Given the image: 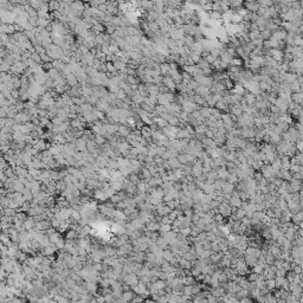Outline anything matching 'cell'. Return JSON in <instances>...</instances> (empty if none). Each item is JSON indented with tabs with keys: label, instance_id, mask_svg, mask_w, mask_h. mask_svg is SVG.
Segmentation results:
<instances>
[{
	"label": "cell",
	"instance_id": "cell-1",
	"mask_svg": "<svg viewBox=\"0 0 303 303\" xmlns=\"http://www.w3.org/2000/svg\"><path fill=\"white\" fill-rule=\"evenodd\" d=\"M217 210H218V213H220L224 218H225V217H230L231 216V213H232V206L230 205L227 201H221V203L218 205Z\"/></svg>",
	"mask_w": 303,
	"mask_h": 303
},
{
	"label": "cell",
	"instance_id": "cell-2",
	"mask_svg": "<svg viewBox=\"0 0 303 303\" xmlns=\"http://www.w3.org/2000/svg\"><path fill=\"white\" fill-rule=\"evenodd\" d=\"M288 204V212L290 213V214H296L297 212H300V211H302V206H301V203H298V201H289V203H287Z\"/></svg>",
	"mask_w": 303,
	"mask_h": 303
},
{
	"label": "cell",
	"instance_id": "cell-3",
	"mask_svg": "<svg viewBox=\"0 0 303 303\" xmlns=\"http://www.w3.org/2000/svg\"><path fill=\"white\" fill-rule=\"evenodd\" d=\"M124 280H126V282H127L128 284H130L131 287H133V285H136V284L139 283V277H138V275H135V273H130L128 276H126Z\"/></svg>",
	"mask_w": 303,
	"mask_h": 303
},
{
	"label": "cell",
	"instance_id": "cell-4",
	"mask_svg": "<svg viewBox=\"0 0 303 303\" xmlns=\"http://www.w3.org/2000/svg\"><path fill=\"white\" fill-rule=\"evenodd\" d=\"M216 169H217V175H218V178H219V179H223V180H226L227 175L230 174L226 167H218Z\"/></svg>",
	"mask_w": 303,
	"mask_h": 303
},
{
	"label": "cell",
	"instance_id": "cell-5",
	"mask_svg": "<svg viewBox=\"0 0 303 303\" xmlns=\"http://www.w3.org/2000/svg\"><path fill=\"white\" fill-rule=\"evenodd\" d=\"M228 204L232 206V207H240V205H242V199L239 198L238 195H232L231 199H230V201H228Z\"/></svg>",
	"mask_w": 303,
	"mask_h": 303
},
{
	"label": "cell",
	"instance_id": "cell-6",
	"mask_svg": "<svg viewBox=\"0 0 303 303\" xmlns=\"http://www.w3.org/2000/svg\"><path fill=\"white\" fill-rule=\"evenodd\" d=\"M244 262H245V264L250 266V268H252L256 263H257V258L256 257H253V256H249V255H245L244 256Z\"/></svg>",
	"mask_w": 303,
	"mask_h": 303
},
{
	"label": "cell",
	"instance_id": "cell-7",
	"mask_svg": "<svg viewBox=\"0 0 303 303\" xmlns=\"http://www.w3.org/2000/svg\"><path fill=\"white\" fill-rule=\"evenodd\" d=\"M155 243L161 248L162 250H165V249H168V243H167V240L165 239V237L163 236H159L158 237V239L155 240Z\"/></svg>",
	"mask_w": 303,
	"mask_h": 303
},
{
	"label": "cell",
	"instance_id": "cell-8",
	"mask_svg": "<svg viewBox=\"0 0 303 303\" xmlns=\"http://www.w3.org/2000/svg\"><path fill=\"white\" fill-rule=\"evenodd\" d=\"M168 161V165H169V168L171 169H175V168H179L180 166H181V163L179 162V160L176 159V158H171V159H168L167 160Z\"/></svg>",
	"mask_w": 303,
	"mask_h": 303
},
{
	"label": "cell",
	"instance_id": "cell-9",
	"mask_svg": "<svg viewBox=\"0 0 303 303\" xmlns=\"http://www.w3.org/2000/svg\"><path fill=\"white\" fill-rule=\"evenodd\" d=\"M173 257H174V253L169 249L162 250V258L165 260H167V262H171V260L173 259Z\"/></svg>",
	"mask_w": 303,
	"mask_h": 303
},
{
	"label": "cell",
	"instance_id": "cell-10",
	"mask_svg": "<svg viewBox=\"0 0 303 303\" xmlns=\"http://www.w3.org/2000/svg\"><path fill=\"white\" fill-rule=\"evenodd\" d=\"M233 190H235V185L233 184H230V183H225V185L223 186V188H221V193H232L233 192Z\"/></svg>",
	"mask_w": 303,
	"mask_h": 303
},
{
	"label": "cell",
	"instance_id": "cell-11",
	"mask_svg": "<svg viewBox=\"0 0 303 303\" xmlns=\"http://www.w3.org/2000/svg\"><path fill=\"white\" fill-rule=\"evenodd\" d=\"M159 258H160V257H158L154 252H149V253H147V255H146V260H147V262L158 263V262H159Z\"/></svg>",
	"mask_w": 303,
	"mask_h": 303
},
{
	"label": "cell",
	"instance_id": "cell-12",
	"mask_svg": "<svg viewBox=\"0 0 303 303\" xmlns=\"http://www.w3.org/2000/svg\"><path fill=\"white\" fill-rule=\"evenodd\" d=\"M265 285L269 290H275L276 288V282H275V278H270V280H265Z\"/></svg>",
	"mask_w": 303,
	"mask_h": 303
},
{
	"label": "cell",
	"instance_id": "cell-13",
	"mask_svg": "<svg viewBox=\"0 0 303 303\" xmlns=\"http://www.w3.org/2000/svg\"><path fill=\"white\" fill-rule=\"evenodd\" d=\"M226 180H227V183H230V184H233V185H236L239 181L238 176H237V175H235V174H231V173L227 175Z\"/></svg>",
	"mask_w": 303,
	"mask_h": 303
},
{
	"label": "cell",
	"instance_id": "cell-14",
	"mask_svg": "<svg viewBox=\"0 0 303 303\" xmlns=\"http://www.w3.org/2000/svg\"><path fill=\"white\" fill-rule=\"evenodd\" d=\"M147 186H148L147 183H139V185H138L139 192H140V193H145V192L147 191Z\"/></svg>",
	"mask_w": 303,
	"mask_h": 303
},
{
	"label": "cell",
	"instance_id": "cell-15",
	"mask_svg": "<svg viewBox=\"0 0 303 303\" xmlns=\"http://www.w3.org/2000/svg\"><path fill=\"white\" fill-rule=\"evenodd\" d=\"M257 278H258V273H255V272H250L249 276H248V281L250 282L257 281Z\"/></svg>",
	"mask_w": 303,
	"mask_h": 303
},
{
	"label": "cell",
	"instance_id": "cell-16",
	"mask_svg": "<svg viewBox=\"0 0 303 303\" xmlns=\"http://www.w3.org/2000/svg\"><path fill=\"white\" fill-rule=\"evenodd\" d=\"M302 178H303V173H302V172H295V173H291V179L301 180Z\"/></svg>",
	"mask_w": 303,
	"mask_h": 303
},
{
	"label": "cell",
	"instance_id": "cell-17",
	"mask_svg": "<svg viewBox=\"0 0 303 303\" xmlns=\"http://www.w3.org/2000/svg\"><path fill=\"white\" fill-rule=\"evenodd\" d=\"M133 296H134V295H133L131 292H124V294H123V300H124V301L133 300Z\"/></svg>",
	"mask_w": 303,
	"mask_h": 303
}]
</instances>
